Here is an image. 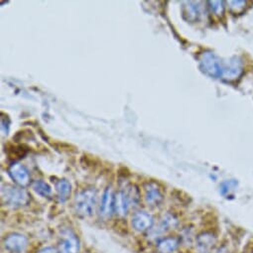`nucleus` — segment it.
Masks as SVG:
<instances>
[{
  "label": "nucleus",
  "instance_id": "obj_2",
  "mask_svg": "<svg viewBox=\"0 0 253 253\" xmlns=\"http://www.w3.org/2000/svg\"><path fill=\"white\" fill-rule=\"evenodd\" d=\"M200 68L204 74L212 78L220 79L223 75V62L212 51H205L199 58Z\"/></svg>",
  "mask_w": 253,
  "mask_h": 253
},
{
  "label": "nucleus",
  "instance_id": "obj_16",
  "mask_svg": "<svg viewBox=\"0 0 253 253\" xmlns=\"http://www.w3.org/2000/svg\"><path fill=\"white\" fill-rule=\"evenodd\" d=\"M177 223H178V219L176 218V216L171 213H167L163 216L159 226L156 227V229L154 231L157 232V234H160V233L165 232L171 228H174L177 225Z\"/></svg>",
  "mask_w": 253,
  "mask_h": 253
},
{
  "label": "nucleus",
  "instance_id": "obj_8",
  "mask_svg": "<svg viewBox=\"0 0 253 253\" xmlns=\"http://www.w3.org/2000/svg\"><path fill=\"white\" fill-rule=\"evenodd\" d=\"M145 189V200L149 206L157 207L163 202V193L156 183H147Z\"/></svg>",
  "mask_w": 253,
  "mask_h": 253
},
{
  "label": "nucleus",
  "instance_id": "obj_18",
  "mask_svg": "<svg viewBox=\"0 0 253 253\" xmlns=\"http://www.w3.org/2000/svg\"><path fill=\"white\" fill-rule=\"evenodd\" d=\"M237 182L235 180H227L225 182H223L220 187H219V192L220 194L225 197V198H228L230 196L233 195L234 191L236 190L237 188Z\"/></svg>",
  "mask_w": 253,
  "mask_h": 253
},
{
  "label": "nucleus",
  "instance_id": "obj_6",
  "mask_svg": "<svg viewBox=\"0 0 253 253\" xmlns=\"http://www.w3.org/2000/svg\"><path fill=\"white\" fill-rule=\"evenodd\" d=\"M27 238L20 233L9 234L4 239V247L11 253H20L27 246Z\"/></svg>",
  "mask_w": 253,
  "mask_h": 253
},
{
  "label": "nucleus",
  "instance_id": "obj_23",
  "mask_svg": "<svg viewBox=\"0 0 253 253\" xmlns=\"http://www.w3.org/2000/svg\"><path fill=\"white\" fill-rule=\"evenodd\" d=\"M38 253H58V249L54 247H44L41 250H39Z\"/></svg>",
  "mask_w": 253,
  "mask_h": 253
},
{
  "label": "nucleus",
  "instance_id": "obj_19",
  "mask_svg": "<svg viewBox=\"0 0 253 253\" xmlns=\"http://www.w3.org/2000/svg\"><path fill=\"white\" fill-rule=\"evenodd\" d=\"M32 189L42 197H49L52 194L51 187L43 181H35L32 184Z\"/></svg>",
  "mask_w": 253,
  "mask_h": 253
},
{
  "label": "nucleus",
  "instance_id": "obj_22",
  "mask_svg": "<svg viewBox=\"0 0 253 253\" xmlns=\"http://www.w3.org/2000/svg\"><path fill=\"white\" fill-rule=\"evenodd\" d=\"M9 124H10V121L8 119L7 116H3L1 117V131L4 135H7L8 134V131H9Z\"/></svg>",
  "mask_w": 253,
  "mask_h": 253
},
{
  "label": "nucleus",
  "instance_id": "obj_5",
  "mask_svg": "<svg viewBox=\"0 0 253 253\" xmlns=\"http://www.w3.org/2000/svg\"><path fill=\"white\" fill-rule=\"evenodd\" d=\"M243 73V63L239 57H232L223 63V75L222 79L228 82H232L240 78Z\"/></svg>",
  "mask_w": 253,
  "mask_h": 253
},
{
  "label": "nucleus",
  "instance_id": "obj_4",
  "mask_svg": "<svg viewBox=\"0 0 253 253\" xmlns=\"http://www.w3.org/2000/svg\"><path fill=\"white\" fill-rule=\"evenodd\" d=\"M80 241L76 233L71 229H65L62 231L59 244L58 253H79Z\"/></svg>",
  "mask_w": 253,
  "mask_h": 253
},
{
  "label": "nucleus",
  "instance_id": "obj_20",
  "mask_svg": "<svg viewBox=\"0 0 253 253\" xmlns=\"http://www.w3.org/2000/svg\"><path fill=\"white\" fill-rule=\"evenodd\" d=\"M229 8L234 14H239L245 10V7L247 5V1L244 0H234V1H229Z\"/></svg>",
  "mask_w": 253,
  "mask_h": 253
},
{
  "label": "nucleus",
  "instance_id": "obj_13",
  "mask_svg": "<svg viewBox=\"0 0 253 253\" xmlns=\"http://www.w3.org/2000/svg\"><path fill=\"white\" fill-rule=\"evenodd\" d=\"M200 6L197 2H185L183 5V16L189 22H196L200 17Z\"/></svg>",
  "mask_w": 253,
  "mask_h": 253
},
{
  "label": "nucleus",
  "instance_id": "obj_12",
  "mask_svg": "<svg viewBox=\"0 0 253 253\" xmlns=\"http://www.w3.org/2000/svg\"><path fill=\"white\" fill-rule=\"evenodd\" d=\"M121 191L124 194L126 203H127V206H128L129 210L138 206V204L140 202V193H139V190L137 189L136 186L129 185L127 187H125Z\"/></svg>",
  "mask_w": 253,
  "mask_h": 253
},
{
  "label": "nucleus",
  "instance_id": "obj_1",
  "mask_svg": "<svg viewBox=\"0 0 253 253\" xmlns=\"http://www.w3.org/2000/svg\"><path fill=\"white\" fill-rule=\"evenodd\" d=\"M96 198V191L93 189H86L78 193L74 202L76 213L83 217L90 216L94 212Z\"/></svg>",
  "mask_w": 253,
  "mask_h": 253
},
{
  "label": "nucleus",
  "instance_id": "obj_15",
  "mask_svg": "<svg viewBox=\"0 0 253 253\" xmlns=\"http://www.w3.org/2000/svg\"><path fill=\"white\" fill-rule=\"evenodd\" d=\"M56 191L58 194V199L61 203L66 202L72 192L71 184L67 180H60L56 183Z\"/></svg>",
  "mask_w": 253,
  "mask_h": 253
},
{
  "label": "nucleus",
  "instance_id": "obj_3",
  "mask_svg": "<svg viewBox=\"0 0 253 253\" xmlns=\"http://www.w3.org/2000/svg\"><path fill=\"white\" fill-rule=\"evenodd\" d=\"M2 202L12 208H20L29 203V195L23 190L13 186H4L1 190Z\"/></svg>",
  "mask_w": 253,
  "mask_h": 253
},
{
  "label": "nucleus",
  "instance_id": "obj_10",
  "mask_svg": "<svg viewBox=\"0 0 253 253\" xmlns=\"http://www.w3.org/2000/svg\"><path fill=\"white\" fill-rule=\"evenodd\" d=\"M114 201L115 195L113 194L112 188L108 187L102 196L100 205V214L103 217H109L114 212Z\"/></svg>",
  "mask_w": 253,
  "mask_h": 253
},
{
  "label": "nucleus",
  "instance_id": "obj_17",
  "mask_svg": "<svg viewBox=\"0 0 253 253\" xmlns=\"http://www.w3.org/2000/svg\"><path fill=\"white\" fill-rule=\"evenodd\" d=\"M129 208L127 206V203H126L124 194L122 191H119L115 195V201H114V211H116L117 214L124 216L126 213L128 212Z\"/></svg>",
  "mask_w": 253,
  "mask_h": 253
},
{
  "label": "nucleus",
  "instance_id": "obj_11",
  "mask_svg": "<svg viewBox=\"0 0 253 253\" xmlns=\"http://www.w3.org/2000/svg\"><path fill=\"white\" fill-rule=\"evenodd\" d=\"M181 244V239L175 236H168L162 238L157 243V250L160 253H173Z\"/></svg>",
  "mask_w": 253,
  "mask_h": 253
},
{
  "label": "nucleus",
  "instance_id": "obj_9",
  "mask_svg": "<svg viewBox=\"0 0 253 253\" xmlns=\"http://www.w3.org/2000/svg\"><path fill=\"white\" fill-rule=\"evenodd\" d=\"M132 226L137 231H146L152 228L154 219L151 214L145 211L136 212L132 217Z\"/></svg>",
  "mask_w": 253,
  "mask_h": 253
},
{
  "label": "nucleus",
  "instance_id": "obj_7",
  "mask_svg": "<svg viewBox=\"0 0 253 253\" xmlns=\"http://www.w3.org/2000/svg\"><path fill=\"white\" fill-rule=\"evenodd\" d=\"M8 173L12 178V180H14V182L19 186L25 187L29 184V181H30L29 172L26 169V167H24L22 164L20 163L12 164L8 170Z\"/></svg>",
  "mask_w": 253,
  "mask_h": 253
},
{
  "label": "nucleus",
  "instance_id": "obj_21",
  "mask_svg": "<svg viewBox=\"0 0 253 253\" xmlns=\"http://www.w3.org/2000/svg\"><path fill=\"white\" fill-rule=\"evenodd\" d=\"M211 11L215 15H222L224 12V1H209Z\"/></svg>",
  "mask_w": 253,
  "mask_h": 253
},
{
  "label": "nucleus",
  "instance_id": "obj_14",
  "mask_svg": "<svg viewBox=\"0 0 253 253\" xmlns=\"http://www.w3.org/2000/svg\"><path fill=\"white\" fill-rule=\"evenodd\" d=\"M215 242H216L215 236L210 232H203L197 237L198 247L204 253H208V251L214 246Z\"/></svg>",
  "mask_w": 253,
  "mask_h": 253
}]
</instances>
